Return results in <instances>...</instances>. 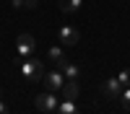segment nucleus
Returning <instances> with one entry per match:
<instances>
[{
	"instance_id": "nucleus-4",
	"label": "nucleus",
	"mask_w": 130,
	"mask_h": 114,
	"mask_svg": "<svg viewBox=\"0 0 130 114\" xmlns=\"http://www.w3.org/2000/svg\"><path fill=\"white\" fill-rule=\"evenodd\" d=\"M44 86H47V91H62V86H65V75H62V70H52V73H47Z\"/></svg>"
},
{
	"instance_id": "nucleus-2",
	"label": "nucleus",
	"mask_w": 130,
	"mask_h": 114,
	"mask_svg": "<svg viewBox=\"0 0 130 114\" xmlns=\"http://www.w3.org/2000/svg\"><path fill=\"white\" fill-rule=\"evenodd\" d=\"M34 104H37V109H39V111H57V106H60L52 91H44V93H39V96L34 99Z\"/></svg>"
},
{
	"instance_id": "nucleus-11",
	"label": "nucleus",
	"mask_w": 130,
	"mask_h": 114,
	"mask_svg": "<svg viewBox=\"0 0 130 114\" xmlns=\"http://www.w3.org/2000/svg\"><path fill=\"white\" fill-rule=\"evenodd\" d=\"M60 70H62V75L68 78V80H75V78H78V67H75V65H70V62H68L65 67H60Z\"/></svg>"
},
{
	"instance_id": "nucleus-9",
	"label": "nucleus",
	"mask_w": 130,
	"mask_h": 114,
	"mask_svg": "<svg viewBox=\"0 0 130 114\" xmlns=\"http://www.w3.org/2000/svg\"><path fill=\"white\" fill-rule=\"evenodd\" d=\"M83 5V0H60V10L62 13H75Z\"/></svg>"
},
{
	"instance_id": "nucleus-3",
	"label": "nucleus",
	"mask_w": 130,
	"mask_h": 114,
	"mask_svg": "<svg viewBox=\"0 0 130 114\" xmlns=\"http://www.w3.org/2000/svg\"><path fill=\"white\" fill-rule=\"evenodd\" d=\"M34 47H37V41H34V36L31 34H18V39H16V49H18V55H31L34 52Z\"/></svg>"
},
{
	"instance_id": "nucleus-1",
	"label": "nucleus",
	"mask_w": 130,
	"mask_h": 114,
	"mask_svg": "<svg viewBox=\"0 0 130 114\" xmlns=\"http://www.w3.org/2000/svg\"><path fill=\"white\" fill-rule=\"evenodd\" d=\"M21 75H24L29 83L34 80H42L44 78V65H42V60H24V65H21Z\"/></svg>"
},
{
	"instance_id": "nucleus-6",
	"label": "nucleus",
	"mask_w": 130,
	"mask_h": 114,
	"mask_svg": "<svg viewBox=\"0 0 130 114\" xmlns=\"http://www.w3.org/2000/svg\"><path fill=\"white\" fill-rule=\"evenodd\" d=\"M102 93H104V96H109V99H117V96L122 93V83L117 80V78L104 80V83H102Z\"/></svg>"
},
{
	"instance_id": "nucleus-12",
	"label": "nucleus",
	"mask_w": 130,
	"mask_h": 114,
	"mask_svg": "<svg viewBox=\"0 0 130 114\" xmlns=\"http://www.w3.org/2000/svg\"><path fill=\"white\" fill-rule=\"evenodd\" d=\"M120 101H122V109H125V111H130V88H122Z\"/></svg>"
},
{
	"instance_id": "nucleus-5",
	"label": "nucleus",
	"mask_w": 130,
	"mask_h": 114,
	"mask_svg": "<svg viewBox=\"0 0 130 114\" xmlns=\"http://www.w3.org/2000/svg\"><path fill=\"white\" fill-rule=\"evenodd\" d=\"M78 39H81V34H78L73 26H62V29H60V41H62V47L78 44Z\"/></svg>"
},
{
	"instance_id": "nucleus-16",
	"label": "nucleus",
	"mask_w": 130,
	"mask_h": 114,
	"mask_svg": "<svg viewBox=\"0 0 130 114\" xmlns=\"http://www.w3.org/2000/svg\"><path fill=\"white\" fill-rule=\"evenodd\" d=\"M0 96H3V88H0Z\"/></svg>"
},
{
	"instance_id": "nucleus-8",
	"label": "nucleus",
	"mask_w": 130,
	"mask_h": 114,
	"mask_svg": "<svg viewBox=\"0 0 130 114\" xmlns=\"http://www.w3.org/2000/svg\"><path fill=\"white\" fill-rule=\"evenodd\" d=\"M78 83L75 80H65V86H62V96L68 99V101H75V96H78Z\"/></svg>"
},
{
	"instance_id": "nucleus-14",
	"label": "nucleus",
	"mask_w": 130,
	"mask_h": 114,
	"mask_svg": "<svg viewBox=\"0 0 130 114\" xmlns=\"http://www.w3.org/2000/svg\"><path fill=\"white\" fill-rule=\"evenodd\" d=\"M29 0H13V8H26Z\"/></svg>"
},
{
	"instance_id": "nucleus-7",
	"label": "nucleus",
	"mask_w": 130,
	"mask_h": 114,
	"mask_svg": "<svg viewBox=\"0 0 130 114\" xmlns=\"http://www.w3.org/2000/svg\"><path fill=\"white\" fill-rule=\"evenodd\" d=\"M47 55H50V60L55 62L57 67H65V65H68V60H65V55H62V47H50Z\"/></svg>"
},
{
	"instance_id": "nucleus-13",
	"label": "nucleus",
	"mask_w": 130,
	"mask_h": 114,
	"mask_svg": "<svg viewBox=\"0 0 130 114\" xmlns=\"http://www.w3.org/2000/svg\"><path fill=\"white\" fill-rule=\"evenodd\" d=\"M117 80L122 83V88H130V70H122L120 75H117Z\"/></svg>"
},
{
	"instance_id": "nucleus-10",
	"label": "nucleus",
	"mask_w": 130,
	"mask_h": 114,
	"mask_svg": "<svg viewBox=\"0 0 130 114\" xmlns=\"http://www.w3.org/2000/svg\"><path fill=\"white\" fill-rule=\"evenodd\" d=\"M57 114H78V109H75V104H73V101L65 99L60 106H57Z\"/></svg>"
},
{
	"instance_id": "nucleus-15",
	"label": "nucleus",
	"mask_w": 130,
	"mask_h": 114,
	"mask_svg": "<svg viewBox=\"0 0 130 114\" xmlns=\"http://www.w3.org/2000/svg\"><path fill=\"white\" fill-rule=\"evenodd\" d=\"M0 114H8V109H5V104L0 101Z\"/></svg>"
}]
</instances>
